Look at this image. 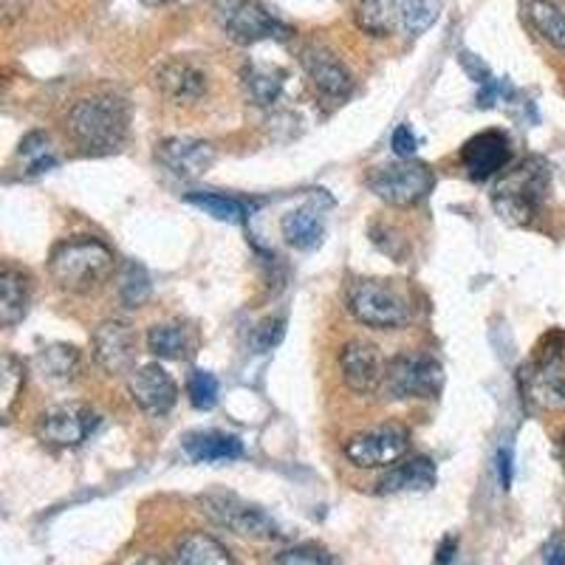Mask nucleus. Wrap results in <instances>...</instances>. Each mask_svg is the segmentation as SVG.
Here are the masks:
<instances>
[{"label":"nucleus","instance_id":"obj_34","mask_svg":"<svg viewBox=\"0 0 565 565\" xmlns=\"http://www.w3.org/2000/svg\"><path fill=\"white\" fill-rule=\"evenodd\" d=\"M282 337H286V317H266V320H260L252 328L249 345L252 351L266 353L280 345Z\"/></svg>","mask_w":565,"mask_h":565},{"label":"nucleus","instance_id":"obj_23","mask_svg":"<svg viewBox=\"0 0 565 565\" xmlns=\"http://www.w3.org/2000/svg\"><path fill=\"white\" fill-rule=\"evenodd\" d=\"M376 487L382 494L427 492L436 487V463L430 458H411V461L393 467Z\"/></svg>","mask_w":565,"mask_h":565},{"label":"nucleus","instance_id":"obj_19","mask_svg":"<svg viewBox=\"0 0 565 565\" xmlns=\"http://www.w3.org/2000/svg\"><path fill=\"white\" fill-rule=\"evenodd\" d=\"M32 309V277L7 264L0 271V326L14 328Z\"/></svg>","mask_w":565,"mask_h":565},{"label":"nucleus","instance_id":"obj_25","mask_svg":"<svg viewBox=\"0 0 565 565\" xmlns=\"http://www.w3.org/2000/svg\"><path fill=\"white\" fill-rule=\"evenodd\" d=\"M173 565H235V559L212 534L190 532L175 543Z\"/></svg>","mask_w":565,"mask_h":565},{"label":"nucleus","instance_id":"obj_28","mask_svg":"<svg viewBox=\"0 0 565 565\" xmlns=\"http://www.w3.org/2000/svg\"><path fill=\"white\" fill-rule=\"evenodd\" d=\"M398 18H402V0H360L356 9V23L373 38H385L398 29Z\"/></svg>","mask_w":565,"mask_h":565},{"label":"nucleus","instance_id":"obj_1","mask_svg":"<svg viewBox=\"0 0 565 565\" xmlns=\"http://www.w3.org/2000/svg\"><path fill=\"white\" fill-rule=\"evenodd\" d=\"M65 130L85 153H114L128 139V103L114 94H94V97L79 99L65 116Z\"/></svg>","mask_w":565,"mask_h":565},{"label":"nucleus","instance_id":"obj_35","mask_svg":"<svg viewBox=\"0 0 565 565\" xmlns=\"http://www.w3.org/2000/svg\"><path fill=\"white\" fill-rule=\"evenodd\" d=\"M271 565H334V559H331V554H328L326 548L306 543V546H295L280 552L271 559Z\"/></svg>","mask_w":565,"mask_h":565},{"label":"nucleus","instance_id":"obj_24","mask_svg":"<svg viewBox=\"0 0 565 565\" xmlns=\"http://www.w3.org/2000/svg\"><path fill=\"white\" fill-rule=\"evenodd\" d=\"M148 351L159 360H190L195 353V337L181 322H156L148 331Z\"/></svg>","mask_w":565,"mask_h":565},{"label":"nucleus","instance_id":"obj_40","mask_svg":"<svg viewBox=\"0 0 565 565\" xmlns=\"http://www.w3.org/2000/svg\"><path fill=\"white\" fill-rule=\"evenodd\" d=\"M452 552H456V540H452V537H447V540H444L441 552H438V559H436V565H447V563H450Z\"/></svg>","mask_w":565,"mask_h":565},{"label":"nucleus","instance_id":"obj_39","mask_svg":"<svg viewBox=\"0 0 565 565\" xmlns=\"http://www.w3.org/2000/svg\"><path fill=\"white\" fill-rule=\"evenodd\" d=\"M546 565H565V546H563V543H552V546H548Z\"/></svg>","mask_w":565,"mask_h":565},{"label":"nucleus","instance_id":"obj_9","mask_svg":"<svg viewBox=\"0 0 565 565\" xmlns=\"http://www.w3.org/2000/svg\"><path fill=\"white\" fill-rule=\"evenodd\" d=\"M99 427V416L90 411L88 405H77V402H68V405L49 407L43 416L38 418V438L49 447H60V450H71V447H79L83 441H88L90 433Z\"/></svg>","mask_w":565,"mask_h":565},{"label":"nucleus","instance_id":"obj_2","mask_svg":"<svg viewBox=\"0 0 565 565\" xmlns=\"http://www.w3.org/2000/svg\"><path fill=\"white\" fill-rule=\"evenodd\" d=\"M116 257L99 238H68L49 255V275L68 295H94L110 280Z\"/></svg>","mask_w":565,"mask_h":565},{"label":"nucleus","instance_id":"obj_6","mask_svg":"<svg viewBox=\"0 0 565 565\" xmlns=\"http://www.w3.org/2000/svg\"><path fill=\"white\" fill-rule=\"evenodd\" d=\"M444 387V367L430 353H396L385 362L382 391L391 398H436Z\"/></svg>","mask_w":565,"mask_h":565},{"label":"nucleus","instance_id":"obj_8","mask_svg":"<svg viewBox=\"0 0 565 565\" xmlns=\"http://www.w3.org/2000/svg\"><path fill=\"white\" fill-rule=\"evenodd\" d=\"M221 26L241 45L291 38V29L260 0H230L221 12Z\"/></svg>","mask_w":565,"mask_h":565},{"label":"nucleus","instance_id":"obj_31","mask_svg":"<svg viewBox=\"0 0 565 565\" xmlns=\"http://www.w3.org/2000/svg\"><path fill=\"white\" fill-rule=\"evenodd\" d=\"M153 295V282H150V275L145 266L128 264L125 271L119 275V300L128 309H141L145 302Z\"/></svg>","mask_w":565,"mask_h":565},{"label":"nucleus","instance_id":"obj_17","mask_svg":"<svg viewBox=\"0 0 565 565\" xmlns=\"http://www.w3.org/2000/svg\"><path fill=\"white\" fill-rule=\"evenodd\" d=\"M156 88L173 103L190 105L204 97L206 88H210V79H206V71L199 68L195 63L173 57L156 68Z\"/></svg>","mask_w":565,"mask_h":565},{"label":"nucleus","instance_id":"obj_32","mask_svg":"<svg viewBox=\"0 0 565 565\" xmlns=\"http://www.w3.org/2000/svg\"><path fill=\"white\" fill-rule=\"evenodd\" d=\"M438 0H402V18L398 29L411 38H418L422 32L433 26L438 20Z\"/></svg>","mask_w":565,"mask_h":565},{"label":"nucleus","instance_id":"obj_22","mask_svg":"<svg viewBox=\"0 0 565 565\" xmlns=\"http://www.w3.org/2000/svg\"><path fill=\"white\" fill-rule=\"evenodd\" d=\"M241 85H244V94L252 105L271 108L282 94L286 71L269 63H246L241 71Z\"/></svg>","mask_w":565,"mask_h":565},{"label":"nucleus","instance_id":"obj_5","mask_svg":"<svg viewBox=\"0 0 565 565\" xmlns=\"http://www.w3.org/2000/svg\"><path fill=\"white\" fill-rule=\"evenodd\" d=\"M367 190L380 201L391 206H416L422 204L436 186V175L424 161L398 159L393 164L373 168L365 179Z\"/></svg>","mask_w":565,"mask_h":565},{"label":"nucleus","instance_id":"obj_18","mask_svg":"<svg viewBox=\"0 0 565 565\" xmlns=\"http://www.w3.org/2000/svg\"><path fill=\"white\" fill-rule=\"evenodd\" d=\"M326 212L311 201V204H302L297 210L286 212L280 221V232L286 244L295 246L297 252H315L320 249L322 241H326Z\"/></svg>","mask_w":565,"mask_h":565},{"label":"nucleus","instance_id":"obj_4","mask_svg":"<svg viewBox=\"0 0 565 565\" xmlns=\"http://www.w3.org/2000/svg\"><path fill=\"white\" fill-rule=\"evenodd\" d=\"M345 306L353 320L367 328H402L413 320V302L405 286L382 277H356L348 282Z\"/></svg>","mask_w":565,"mask_h":565},{"label":"nucleus","instance_id":"obj_41","mask_svg":"<svg viewBox=\"0 0 565 565\" xmlns=\"http://www.w3.org/2000/svg\"><path fill=\"white\" fill-rule=\"evenodd\" d=\"M134 565H164V563H161V559H156V557H141V559H136Z\"/></svg>","mask_w":565,"mask_h":565},{"label":"nucleus","instance_id":"obj_26","mask_svg":"<svg viewBox=\"0 0 565 565\" xmlns=\"http://www.w3.org/2000/svg\"><path fill=\"white\" fill-rule=\"evenodd\" d=\"M529 26L543 40L565 52V12L552 0H529L526 3Z\"/></svg>","mask_w":565,"mask_h":565},{"label":"nucleus","instance_id":"obj_43","mask_svg":"<svg viewBox=\"0 0 565 565\" xmlns=\"http://www.w3.org/2000/svg\"><path fill=\"white\" fill-rule=\"evenodd\" d=\"M559 461H563V469H565V436L563 441H559Z\"/></svg>","mask_w":565,"mask_h":565},{"label":"nucleus","instance_id":"obj_15","mask_svg":"<svg viewBox=\"0 0 565 565\" xmlns=\"http://www.w3.org/2000/svg\"><path fill=\"white\" fill-rule=\"evenodd\" d=\"M156 161L179 179H199L215 164V148L204 139L170 136L156 145Z\"/></svg>","mask_w":565,"mask_h":565},{"label":"nucleus","instance_id":"obj_20","mask_svg":"<svg viewBox=\"0 0 565 565\" xmlns=\"http://www.w3.org/2000/svg\"><path fill=\"white\" fill-rule=\"evenodd\" d=\"M186 458L195 463H226L244 458V444L238 436L218 430H199L184 438Z\"/></svg>","mask_w":565,"mask_h":565},{"label":"nucleus","instance_id":"obj_10","mask_svg":"<svg viewBox=\"0 0 565 565\" xmlns=\"http://www.w3.org/2000/svg\"><path fill=\"white\" fill-rule=\"evenodd\" d=\"M411 450V436L402 427H376V430L360 433L345 444V458L353 467L380 469L402 461Z\"/></svg>","mask_w":565,"mask_h":565},{"label":"nucleus","instance_id":"obj_38","mask_svg":"<svg viewBox=\"0 0 565 565\" xmlns=\"http://www.w3.org/2000/svg\"><path fill=\"white\" fill-rule=\"evenodd\" d=\"M34 0H0V9H3V20L7 23H14L18 18H23V14L29 12V7H32Z\"/></svg>","mask_w":565,"mask_h":565},{"label":"nucleus","instance_id":"obj_14","mask_svg":"<svg viewBox=\"0 0 565 565\" xmlns=\"http://www.w3.org/2000/svg\"><path fill=\"white\" fill-rule=\"evenodd\" d=\"M340 371L345 387L356 396H373L382 391V382H385V362L380 356V348L367 340H351L342 345Z\"/></svg>","mask_w":565,"mask_h":565},{"label":"nucleus","instance_id":"obj_36","mask_svg":"<svg viewBox=\"0 0 565 565\" xmlns=\"http://www.w3.org/2000/svg\"><path fill=\"white\" fill-rule=\"evenodd\" d=\"M391 148L398 159H413V156H416L418 139H416V134H413L411 125H398V128L393 130Z\"/></svg>","mask_w":565,"mask_h":565},{"label":"nucleus","instance_id":"obj_7","mask_svg":"<svg viewBox=\"0 0 565 565\" xmlns=\"http://www.w3.org/2000/svg\"><path fill=\"white\" fill-rule=\"evenodd\" d=\"M201 509L212 523H218L226 532L249 540H275L280 537V526L269 512L255 503L244 501L232 492H210L201 498Z\"/></svg>","mask_w":565,"mask_h":565},{"label":"nucleus","instance_id":"obj_12","mask_svg":"<svg viewBox=\"0 0 565 565\" xmlns=\"http://www.w3.org/2000/svg\"><path fill=\"white\" fill-rule=\"evenodd\" d=\"M461 164L472 181H489L503 175L512 164V141L503 130H481L463 141Z\"/></svg>","mask_w":565,"mask_h":565},{"label":"nucleus","instance_id":"obj_11","mask_svg":"<svg viewBox=\"0 0 565 565\" xmlns=\"http://www.w3.org/2000/svg\"><path fill=\"white\" fill-rule=\"evenodd\" d=\"M300 65L302 71L309 74V79L315 83V88L320 90L326 99H334L342 103L353 94V77L351 71L345 68L337 52H331L326 43H306L300 49Z\"/></svg>","mask_w":565,"mask_h":565},{"label":"nucleus","instance_id":"obj_16","mask_svg":"<svg viewBox=\"0 0 565 565\" xmlns=\"http://www.w3.org/2000/svg\"><path fill=\"white\" fill-rule=\"evenodd\" d=\"M128 391L148 416H168L179 402V385L161 365H141L130 371Z\"/></svg>","mask_w":565,"mask_h":565},{"label":"nucleus","instance_id":"obj_21","mask_svg":"<svg viewBox=\"0 0 565 565\" xmlns=\"http://www.w3.org/2000/svg\"><path fill=\"white\" fill-rule=\"evenodd\" d=\"M34 367H38L40 380L54 387H63L71 385L79 376L83 356H79V351L74 345L54 342V345L40 348L38 356H34Z\"/></svg>","mask_w":565,"mask_h":565},{"label":"nucleus","instance_id":"obj_37","mask_svg":"<svg viewBox=\"0 0 565 565\" xmlns=\"http://www.w3.org/2000/svg\"><path fill=\"white\" fill-rule=\"evenodd\" d=\"M494 467H498V478H501V487L512 489V478H514V452L512 444H503L498 456H494Z\"/></svg>","mask_w":565,"mask_h":565},{"label":"nucleus","instance_id":"obj_29","mask_svg":"<svg viewBox=\"0 0 565 565\" xmlns=\"http://www.w3.org/2000/svg\"><path fill=\"white\" fill-rule=\"evenodd\" d=\"M186 204L199 206L204 215L215 221H224V224H244L249 210H246L244 201L232 199V195H221V193H186L184 195Z\"/></svg>","mask_w":565,"mask_h":565},{"label":"nucleus","instance_id":"obj_42","mask_svg":"<svg viewBox=\"0 0 565 565\" xmlns=\"http://www.w3.org/2000/svg\"><path fill=\"white\" fill-rule=\"evenodd\" d=\"M145 7H161V3H168V0H141Z\"/></svg>","mask_w":565,"mask_h":565},{"label":"nucleus","instance_id":"obj_33","mask_svg":"<svg viewBox=\"0 0 565 565\" xmlns=\"http://www.w3.org/2000/svg\"><path fill=\"white\" fill-rule=\"evenodd\" d=\"M186 396L195 411H212L218 405V380L210 371H193L186 380Z\"/></svg>","mask_w":565,"mask_h":565},{"label":"nucleus","instance_id":"obj_30","mask_svg":"<svg viewBox=\"0 0 565 565\" xmlns=\"http://www.w3.org/2000/svg\"><path fill=\"white\" fill-rule=\"evenodd\" d=\"M18 156L23 159V170L26 175H40V173H49V170L57 164V156L52 150V141L45 134H29L26 139L20 141Z\"/></svg>","mask_w":565,"mask_h":565},{"label":"nucleus","instance_id":"obj_27","mask_svg":"<svg viewBox=\"0 0 565 565\" xmlns=\"http://www.w3.org/2000/svg\"><path fill=\"white\" fill-rule=\"evenodd\" d=\"M23 387H26V365L14 353H3V360H0V418L7 424L18 411Z\"/></svg>","mask_w":565,"mask_h":565},{"label":"nucleus","instance_id":"obj_3","mask_svg":"<svg viewBox=\"0 0 565 565\" xmlns=\"http://www.w3.org/2000/svg\"><path fill=\"white\" fill-rule=\"evenodd\" d=\"M548 186H552V170L543 159L529 156L521 164H514L498 184L492 186V206L503 221L514 226H529L546 204Z\"/></svg>","mask_w":565,"mask_h":565},{"label":"nucleus","instance_id":"obj_13","mask_svg":"<svg viewBox=\"0 0 565 565\" xmlns=\"http://www.w3.org/2000/svg\"><path fill=\"white\" fill-rule=\"evenodd\" d=\"M94 360L110 376L128 373L139 353V337L134 326L125 320H105L94 328Z\"/></svg>","mask_w":565,"mask_h":565}]
</instances>
